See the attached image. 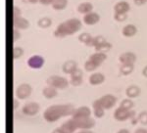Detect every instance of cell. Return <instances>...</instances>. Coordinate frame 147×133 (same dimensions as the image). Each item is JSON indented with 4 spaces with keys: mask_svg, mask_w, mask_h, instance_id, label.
I'll use <instances>...</instances> for the list:
<instances>
[{
    "mask_svg": "<svg viewBox=\"0 0 147 133\" xmlns=\"http://www.w3.org/2000/svg\"><path fill=\"white\" fill-rule=\"evenodd\" d=\"M76 109L71 104H60L52 105L46 109L43 113V118L48 122H54L59 120L61 118L73 116Z\"/></svg>",
    "mask_w": 147,
    "mask_h": 133,
    "instance_id": "cell-1",
    "label": "cell"
},
{
    "mask_svg": "<svg viewBox=\"0 0 147 133\" xmlns=\"http://www.w3.org/2000/svg\"><path fill=\"white\" fill-rule=\"evenodd\" d=\"M82 21L77 18H72L65 22L61 23L56 28L54 32V36L57 38H64L69 35H73L76 32H78L82 28Z\"/></svg>",
    "mask_w": 147,
    "mask_h": 133,
    "instance_id": "cell-2",
    "label": "cell"
},
{
    "mask_svg": "<svg viewBox=\"0 0 147 133\" xmlns=\"http://www.w3.org/2000/svg\"><path fill=\"white\" fill-rule=\"evenodd\" d=\"M69 80L60 75H51L46 79V84L56 89H66L69 86Z\"/></svg>",
    "mask_w": 147,
    "mask_h": 133,
    "instance_id": "cell-3",
    "label": "cell"
},
{
    "mask_svg": "<svg viewBox=\"0 0 147 133\" xmlns=\"http://www.w3.org/2000/svg\"><path fill=\"white\" fill-rule=\"evenodd\" d=\"M134 118H136V111L134 110H127L122 107H119L114 112V118L118 122H125Z\"/></svg>",
    "mask_w": 147,
    "mask_h": 133,
    "instance_id": "cell-4",
    "label": "cell"
},
{
    "mask_svg": "<svg viewBox=\"0 0 147 133\" xmlns=\"http://www.w3.org/2000/svg\"><path fill=\"white\" fill-rule=\"evenodd\" d=\"M97 103L100 105L102 108H104L105 110H110L117 103V97L114 96L112 94H106L104 96L100 97L97 100H95Z\"/></svg>",
    "mask_w": 147,
    "mask_h": 133,
    "instance_id": "cell-5",
    "label": "cell"
},
{
    "mask_svg": "<svg viewBox=\"0 0 147 133\" xmlns=\"http://www.w3.org/2000/svg\"><path fill=\"white\" fill-rule=\"evenodd\" d=\"M32 92V88L28 83H22L17 87L15 91V95L19 100H26L30 96Z\"/></svg>",
    "mask_w": 147,
    "mask_h": 133,
    "instance_id": "cell-6",
    "label": "cell"
},
{
    "mask_svg": "<svg viewBox=\"0 0 147 133\" xmlns=\"http://www.w3.org/2000/svg\"><path fill=\"white\" fill-rule=\"evenodd\" d=\"M40 110V106L36 102H28L26 103L22 108V113L26 116H35Z\"/></svg>",
    "mask_w": 147,
    "mask_h": 133,
    "instance_id": "cell-7",
    "label": "cell"
},
{
    "mask_svg": "<svg viewBox=\"0 0 147 133\" xmlns=\"http://www.w3.org/2000/svg\"><path fill=\"white\" fill-rule=\"evenodd\" d=\"M77 123L78 129H90L95 125V120L90 118H74Z\"/></svg>",
    "mask_w": 147,
    "mask_h": 133,
    "instance_id": "cell-8",
    "label": "cell"
},
{
    "mask_svg": "<svg viewBox=\"0 0 147 133\" xmlns=\"http://www.w3.org/2000/svg\"><path fill=\"white\" fill-rule=\"evenodd\" d=\"M44 58L40 55H34L28 59V66L34 70H39L44 65Z\"/></svg>",
    "mask_w": 147,
    "mask_h": 133,
    "instance_id": "cell-9",
    "label": "cell"
},
{
    "mask_svg": "<svg viewBox=\"0 0 147 133\" xmlns=\"http://www.w3.org/2000/svg\"><path fill=\"white\" fill-rule=\"evenodd\" d=\"M91 116V110L86 106H82L80 108L76 109L74 112L72 118H85Z\"/></svg>",
    "mask_w": 147,
    "mask_h": 133,
    "instance_id": "cell-10",
    "label": "cell"
},
{
    "mask_svg": "<svg viewBox=\"0 0 147 133\" xmlns=\"http://www.w3.org/2000/svg\"><path fill=\"white\" fill-rule=\"evenodd\" d=\"M13 27L14 28H17L19 30H27L30 27V22L23 16L17 17V18H13Z\"/></svg>",
    "mask_w": 147,
    "mask_h": 133,
    "instance_id": "cell-11",
    "label": "cell"
},
{
    "mask_svg": "<svg viewBox=\"0 0 147 133\" xmlns=\"http://www.w3.org/2000/svg\"><path fill=\"white\" fill-rule=\"evenodd\" d=\"M100 21V16L99 14L95 13V12H90L88 14H85L84 19H82V22L87 26H94L97 23H99Z\"/></svg>",
    "mask_w": 147,
    "mask_h": 133,
    "instance_id": "cell-12",
    "label": "cell"
},
{
    "mask_svg": "<svg viewBox=\"0 0 147 133\" xmlns=\"http://www.w3.org/2000/svg\"><path fill=\"white\" fill-rule=\"evenodd\" d=\"M70 75H71L70 83L73 86H80L82 83V75H84V73H82V71L80 70V69L78 68L77 70Z\"/></svg>",
    "mask_w": 147,
    "mask_h": 133,
    "instance_id": "cell-13",
    "label": "cell"
},
{
    "mask_svg": "<svg viewBox=\"0 0 147 133\" xmlns=\"http://www.w3.org/2000/svg\"><path fill=\"white\" fill-rule=\"evenodd\" d=\"M60 127H61V129L63 130L64 133H75L76 130L78 129L77 123H76L75 120H74L73 118H71V120H66Z\"/></svg>",
    "mask_w": 147,
    "mask_h": 133,
    "instance_id": "cell-14",
    "label": "cell"
},
{
    "mask_svg": "<svg viewBox=\"0 0 147 133\" xmlns=\"http://www.w3.org/2000/svg\"><path fill=\"white\" fill-rule=\"evenodd\" d=\"M121 64H134L136 61V55L132 52H125L119 57Z\"/></svg>",
    "mask_w": 147,
    "mask_h": 133,
    "instance_id": "cell-15",
    "label": "cell"
},
{
    "mask_svg": "<svg viewBox=\"0 0 147 133\" xmlns=\"http://www.w3.org/2000/svg\"><path fill=\"white\" fill-rule=\"evenodd\" d=\"M77 69H78V64L77 62L74 60H69L67 62H65L62 66V71L66 75H72Z\"/></svg>",
    "mask_w": 147,
    "mask_h": 133,
    "instance_id": "cell-16",
    "label": "cell"
},
{
    "mask_svg": "<svg viewBox=\"0 0 147 133\" xmlns=\"http://www.w3.org/2000/svg\"><path fill=\"white\" fill-rule=\"evenodd\" d=\"M88 80H89V83H90L91 85H93V86L100 85L105 81V75L101 73H93L92 75H90Z\"/></svg>",
    "mask_w": 147,
    "mask_h": 133,
    "instance_id": "cell-17",
    "label": "cell"
},
{
    "mask_svg": "<svg viewBox=\"0 0 147 133\" xmlns=\"http://www.w3.org/2000/svg\"><path fill=\"white\" fill-rule=\"evenodd\" d=\"M106 59H107V55H106V53H103V52H95L89 57V60L95 63L98 66H100L106 61Z\"/></svg>",
    "mask_w": 147,
    "mask_h": 133,
    "instance_id": "cell-18",
    "label": "cell"
},
{
    "mask_svg": "<svg viewBox=\"0 0 147 133\" xmlns=\"http://www.w3.org/2000/svg\"><path fill=\"white\" fill-rule=\"evenodd\" d=\"M129 10H130L129 3L127 1H125V0L118 2V3H116L115 6H114V11H115V13H125V14H127V12H129Z\"/></svg>",
    "mask_w": 147,
    "mask_h": 133,
    "instance_id": "cell-19",
    "label": "cell"
},
{
    "mask_svg": "<svg viewBox=\"0 0 147 133\" xmlns=\"http://www.w3.org/2000/svg\"><path fill=\"white\" fill-rule=\"evenodd\" d=\"M141 93V90L137 85H129L127 89H125V95L127 96V98L134 99L138 97Z\"/></svg>",
    "mask_w": 147,
    "mask_h": 133,
    "instance_id": "cell-20",
    "label": "cell"
},
{
    "mask_svg": "<svg viewBox=\"0 0 147 133\" xmlns=\"http://www.w3.org/2000/svg\"><path fill=\"white\" fill-rule=\"evenodd\" d=\"M137 32V28L132 24H129V25L125 26L122 30V33L123 35L125 37H132L136 34Z\"/></svg>",
    "mask_w": 147,
    "mask_h": 133,
    "instance_id": "cell-21",
    "label": "cell"
},
{
    "mask_svg": "<svg viewBox=\"0 0 147 133\" xmlns=\"http://www.w3.org/2000/svg\"><path fill=\"white\" fill-rule=\"evenodd\" d=\"M58 89H56L55 87H52L47 85L46 87H44L43 90H42V95L45 97L46 99H53L58 95Z\"/></svg>",
    "mask_w": 147,
    "mask_h": 133,
    "instance_id": "cell-22",
    "label": "cell"
},
{
    "mask_svg": "<svg viewBox=\"0 0 147 133\" xmlns=\"http://www.w3.org/2000/svg\"><path fill=\"white\" fill-rule=\"evenodd\" d=\"M77 10L79 13L82 14V15H85V14H88L93 11V5H92L90 2H82V3H80L78 6Z\"/></svg>",
    "mask_w": 147,
    "mask_h": 133,
    "instance_id": "cell-23",
    "label": "cell"
},
{
    "mask_svg": "<svg viewBox=\"0 0 147 133\" xmlns=\"http://www.w3.org/2000/svg\"><path fill=\"white\" fill-rule=\"evenodd\" d=\"M92 107H93V114H94V116L96 118H103L104 115H105V109L102 108V107L97 103L96 101H94L92 103Z\"/></svg>",
    "mask_w": 147,
    "mask_h": 133,
    "instance_id": "cell-24",
    "label": "cell"
},
{
    "mask_svg": "<svg viewBox=\"0 0 147 133\" xmlns=\"http://www.w3.org/2000/svg\"><path fill=\"white\" fill-rule=\"evenodd\" d=\"M134 71V64H122L120 72L123 75H129Z\"/></svg>",
    "mask_w": 147,
    "mask_h": 133,
    "instance_id": "cell-25",
    "label": "cell"
},
{
    "mask_svg": "<svg viewBox=\"0 0 147 133\" xmlns=\"http://www.w3.org/2000/svg\"><path fill=\"white\" fill-rule=\"evenodd\" d=\"M68 5V0H53L51 6L54 10L57 11H61L67 7Z\"/></svg>",
    "mask_w": 147,
    "mask_h": 133,
    "instance_id": "cell-26",
    "label": "cell"
},
{
    "mask_svg": "<svg viewBox=\"0 0 147 133\" xmlns=\"http://www.w3.org/2000/svg\"><path fill=\"white\" fill-rule=\"evenodd\" d=\"M93 37L91 36V34H89L88 32H82L79 35V40L80 42L85 44L86 46H91V42Z\"/></svg>",
    "mask_w": 147,
    "mask_h": 133,
    "instance_id": "cell-27",
    "label": "cell"
},
{
    "mask_svg": "<svg viewBox=\"0 0 147 133\" xmlns=\"http://www.w3.org/2000/svg\"><path fill=\"white\" fill-rule=\"evenodd\" d=\"M52 25V21L49 17H42L37 21V26L41 28H47L49 27H51Z\"/></svg>",
    "mask_w": 147,
    "mask_h": 133,
    "instance_id": "cell-28",
    "label": "cell"
},
{
    "mask_svg": "<svg viewBox=\"0 0 147 133\" xmlns=\"http://www.w3.org/2000/svg\"><path fill=\"white\" fill-rule=\"evenodd\" d=\"M111 48H112V44L106 40L105 42H103V43L100 44L99 46L95 47V50H96V52H103V53H106V52L110 51Z\"/></svg>",
    "mask_w": 147,
    "mask_h": 133,
    "instance_id": "cell-29",
    "label": "cell"
},
{
    "mask_svg": "<svg viewBox=\"0 0 147 133\" xmlns=\"http://www.w3.org/2000/svg\"><path fill=\"white\" fill-rule=\"evenodd\" d=\"M97 68H99V66H97L95 63H93L91 60H89V59L84 63V69H85V71L88 73L94 72Z\"/></svg>",
    "mask_w": 147,
    "mask_h": 133,
    "instance_id": "cell-30",
    "label": "cell"
},
{
    "mask_svg": "<svg viewBox=\"0 0 147 133\" xmlns=\"http://www.w3.org/2000/svg\"><path fill=\"white\" fill-rule=\"evenodd\" d=\"M134 106V101L130 98H127V99L123 100L120 105V107H122V108H124V109H127V110H132Z\"/></svg>",
    "mask_w": 147,
    "mask_h": 133,
    "instance_id": "cell-31",
    "label": "cell"
},
{
    "mask_svg": "<svg viewBox=\"0 0 147 133\" xmlns=\"http://www.w3.org/2000/svg\"><path fill=\"white\" fill-rule=\"evenodd\" d=\"M106 39L104 38L103 36H101V35H97V36H94L93 39H92V42H91V47H97L99 46L100 44H102L103 42H105Z\"/></svg>",
    "mask_w": 147,
    "mask_h": 133,
    "instance_id": "cell-32",
    "label": "cell"
},
{
    "mask_svg": "<svg viewBox=\"0 0 147 133\" xmlns=\"http://www.w3.org/2000/svg\"><path fill=\"white\" fill-rule=\"evenodd\" d=\"M24 55V50L21 47H14L13 48V59L17 60V59L21 58Z\"/></svg>",
    "mask_w": 147,
    "mask_h": 133,
    "instance_id": "cell-33",
    "label": "cell"
},
{
    "mask_svg": "<svg viewBox=\"0 0 147 133\" xmlns=\"http://www.w3.org/2000/svg\"><path fill=\"white\" fill-rule=\"evenodd\" d=\"M137 120H138V122L142 125H147V112L143 111L141 112L140 114L137 116Z\"/></svg>",
    "mask_w": 147,
    "mask_h": 133,
    "instance_id": "cell-34",
    "label": "cell"
},
{
    "mask_svg": "<svg viewBox=\"0 0 147 133\" xmlns=\"http://www.w3.org/2000/svg\"><path fill=\"white\" fill-rule=\"evenodd\" d=\"M127 15L125 13H115L114 14V19H115V21H117V22H125V20H127Z\"/></svg>",
    "mask_w": 147,
    "mask_h": 133,
    "instance_id": "cell-35",
    "label": "cell"
},
{
    "mask_svg": "<svg viewBox=\"0 0 147 133\" xmlns=\"http://www.w3.org/2000/svg\"><path fill=\"white\" fill-rule=\"evenodd\" d=\"M21 37V32L20 30H17V28H14L13 30V41L16 42L17 40H19V38Z\"/></svg>",
    "mask_w": 147,
    "mask_h": 133,
    "instance_id": "cell-36",
    "label": "cell"
},
{
    "mask_svg": "<svg viewBox=\"0 0 147 133\" xmlns=\"http://www.w3.org/2000/svg\"><path fill=\"white\" fill-rule=\"evenodd\" d=\"M22 16L21 15V9L18 6H14L13 8V18H17V17Z\"/></svg>",
    "mask_w": 147,
    "mask_h": 133,
    "instance_id": "cell-37",
    "label": "cell"
},
{
    "mask_svg": "<svg viewBox=\"0 0 147 133\" xmlns=\"http://www.w3.org/2000/svg\"><path fill=\"white\" fill-rule=\"evenodd\" d=\"M134 3L136 6H142L147 3V0H134Z\"/></svg>",
    "mask_w": 147,
    "mask_h": 133,
    "instance_id": "cell-38",
    "label": "cell"
},
{
    "mask_svg": "<svg viewBox=\"0 0 147 133\" xmlns=\"http://www.w3.org/2000/svg\"><path fill=\"white\" fill-rule=\"evenodd\" d=\"M39 3H41L42 5H51L53 0H38Z\"/></svg>",
    "mask_w": 147,
    "mask_h": 133,
    "instance_id": "cell-39",
    "label": "cell"
},
{
    "mask_svg": "<svg viewBox=\"0 0 147 133\" xmlns=\"http://www.w3.org/2000/svg\"><path fill=\"white\" fill-rule=\"evenodd\" d=\"M134 133H147V129L146 128H143V127H139L134 131Z\"/></svg>",
    "mask_w": 147,
    "mask_h": 133,
    "instance_id": "cell-40",
    "label": "cell"
},
{
    "mask_svg": "<svg viewBox=\"0 0 147 133\" xmlns=\"http://www.w3.org/2000/svg\"><path fill=\"white\" fill-rule=\"evenodd\" d=\"M18 107H19V101H18V100H16V99H14V101H13V110L14 111L17 110Z\"/></svg>",
    "mask_w": 147,
    "mask_h": 133,
    "instance_id": "cell-41",
    "label": "cell"
},
{
    "mask_svg": "<svg viewBox=\"0 0 147 133\" xmlns=\"http://www.w3.org/2000/svg\"><path fill=\"white\" fill-rule=\"evenodd\" d=\"M25 3H32V4H35L38 2V0H23Z\"/></svg>",
    "mask_w": 147,
    "mask_h": 133,
    "instance_id": "cell-42",
    "label": "cell"
},
{
    "mask_svg": "<svg viewBox=\"0 0 147 133\" xmlns=\"http://www.w3.org/2000/svg\"><path fill=\"white\" fill-rule=\"evenodd\" d=\"M52 133H64V132H63V130L61 129V127H58V128H56V129H54L53 131H52Z\"/></svg>",
    "mask_w": 147,
    "mask_h": 133,
    "instance_id": "cell-43",
    "label": "cell"
},
{
    "mask_svg": "<svg viewBox=\"0 0 147 133\" xmlns=\"http://www.w3.org/2000/svg\"><path fill=\"white\" fill-rule=\"evenodd\" d=\"M142 75H143V77H147V66H144L143 70H142Z\"/></svg>",
    "mask_w": 147,
    "mask_h": 133,
    "instance_id": "cell-44",
    "label": "cell"
},
{
    "mask_svg": "<svg viewBox=\"0 0 147 133\" xmlns=\"http://www.w3.org/2000/svg\"><path fill=\"white\" fill-rule=\"evenodd\" d=\"M117 133H130V132H129V130L125 129V128H123V129H120Z\"/></svg>",
    "mask_w": 147,
    "mask_h": 133,
    "instance_id": "cell-45",
    "label": "cell"
},
{
    "mask_svg": "<svg viewBox=\"0 0 147 133\" xmlns=\"http://www.w3.org/2000/svg\"><path fill=\"white\" fill-rule=\"evenodd\" d=\"M78 133H92L89 129H80V131H79Z\"/></svg>",
    "mask_w": 147,
    "mask_h": 133,
    "instance_id": "cell-46",
    "label": "cell"
},
{
    "mask_svg": "<svg viewBox=\"0 0 147 133\" xmlns=\"http://www.w3.org/2000/svg\"><path fill=\"white\" fill-rule=\"evenodd\" d=\"M92 133H93V132H92Z\"/></svg>",
    "mask_w": 147,
    "mask_h": 133,
    "instance_id": "cell-47",
    "label": "cell"
}]
</instances>
